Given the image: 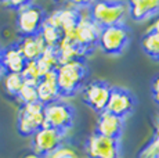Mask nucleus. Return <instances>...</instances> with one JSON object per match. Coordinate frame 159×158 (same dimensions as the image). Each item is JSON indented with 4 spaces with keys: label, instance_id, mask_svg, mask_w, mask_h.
<instances>
[{
    "label": "nucleus",
    "instance_id": "f257e3e1",
    "mask_svg": "<svg viewBox=\"0 0 159 158\" xmlns=\"http://www.w3.org/2000/svg\"><path fill=\"white\" fill-rule=\"evenodd\" d=\"M87 63L82 58H75L62 63L56 68V77L60 99H69L82 92L83 86L89 82Z\"/></svg>",
    "mask_w": 159,
    "mask_h": 158
},
{
    "label": "nucleus",
    "instance_id": "f03ea898",
    "mask_svg": "<svg viewBox=\"0 0 159 158\" xmlns=\"http://www.w3.org/2000/svg\"><path fill=\"white\" fill-rule=\"evenodd\" d=\"M89 16L100 28L126 24L129 18L127 2H90Z\"/></svg>",
    "mask_w": 159,
    "mask_h": 158
},
{
    "label": "nucleus",
    "instance_id": "7ed1b4c3",
    "mask_svg": "<svg viewBox=\"0 0 159 158\" xmlns=\"http://www.w3.org/2000/svg\"><path fill=\"white\" fill-rule=\"evenodd\" d=\"M43 117L46 128H51V129L66 135V132L75 123L76 112L69 101L64 99H58L56 101L44 104Z\"/></svg>",
    "mask_w": 159,
    "mask_h": 158
},
{
    "label": "nucleus",
    "instance_id": "20e7f679",
    "mask_svg": "<svg viewBox=\"0 0 159 158\" xmlns=\"http://www.w3.org/2000/svg\"><path fill=\"white\" fill-rule=\"evenodd\" d=\"M130 28L126 24L101 28L97 46L107 56H120L130 43Z\"/></svg>",
    "mask_w": 159,
    "mask_h": 158
},
{
    "label": "nucleus",
    "instance_id": "39448f33",
    "mask_svg": "<svg viewBox=\"0 0 159 158\" xmlns=\"http://www.w3.org/2000/svg\"><path fill=\"white\" fill-rule=\"evenodd\" d=\"M47 13L44 8L32 2H26L20 10L17 11V31L21 38L35 36L40 32L43 26Z\"/></svg>",
    "mask_w": 159,
    "mask_h": 158
},
{
    "label": "nucleus",
    "instance_id": "423d86ee",
    "mask_svg": "<svg viewBox=\"0 0 159 158\" xmlns=\"http://www.w3.org/2000/svg\"><path fill=\"white\" fill-rule=\"evenodd\" d=\"M43 108L44 105L40 101L21 105L17 121V129L21 136L32 137L39 129L44 126Z\"/></svg>",
    "mask_w": 159,
    "mask_h": 158
},
{
    "label": "nucleus",
    "instance_id": "0eeeda50",
    "mask_svg": "<svg viewBox=\"0 0 159 158\" xmlns=\"http://www.w3.org/2000/svg\"><path fill=\"white\" fill-rule=\"evenodd\" d=\"M64 137H65L64 133L43 126L30 137L33 156L39 158H48L61 146H64Z\"/></svg>",
    "mask_w": 159,
    "mask_h": 158
},
{
    "label": "nucleus",
    "instance_id": "6e6552de",
    "mask_svg": "<svg viewBox=\"0 0 159 158\" xmlns=\"http://www.w3.org/2000/svg\"><path fill=\"white\" fill-rule=\"evenodd\" d=\"M109 93H111V85L108 82L102 79H93L89 81L82 89V101L94 112L100 114L105 111Z\"/></svg>",
    "mask_w": 159,
    "mask_h": 158
},
{
    "label": "nucleus",
    "instance_id": "1a4fd4ad",
    "mask_svg": "<svg viewBox=\"0 0 159 158\" xmlns=\"http://www.w3.org/2000/svg\"><path fill=\"white\" fill-rule=\"evenodd\" d=\"M83 148L87 158H119L120 140L109 139L93 132L86 139Z\"/></svg>",
    "mask_w": 159,
    "mask_h": 158
},
{
    "label": "nucleus",
    "instance_id": "9d476101",
    "mask_svg": "<svg viewBox=\"0 0 159 158\" xmlns=\"http://www.w3.org/2000/svg\"><path fill=\"white\" fill-rule=\"evenodd\" d=\"M136 105L137 99L129 89H125L120 86H111V93H109L105 111L125 119L126 117L133 114V111L136 110Z\"/></svg>",
    "mask_w": 159,
    "mask_h": 158
},
{
    "label": "nucleus",
    "instance_id": "9b49d317",
    "mask_svg": "<svg viewBox=\"0 0 159 158\" xmlns=\"http://www.w3.org/2000/svg\"><path fill=\"white\" fill-rule=\"evenodd\" d=\"M125 129V119L116 117L108 111H102L98 114V119L96 123V130L98 135L109 139L120 140L122 133Z\"/></svg>",
    "mask_w": 159,
    "mask_h": 158
},
{
    "label": "nucleus",
    "instance_id": "f8f14e48",
    "mask_svg": "<svg viewBox=\"0 0 159 158\" xmlns=\"http://www.w3.org/2000/svg\"><path fill=\"white\" fill-rule=\"evenodd\" d=\"M26 58L18 43H11L2 49V65L4 74H21L26 65Z\"/></svg>",
    "mask_w": 159,
    "mask_h": 158
},
{
    "label": "nucleus",
    "instance_id": "ddd939ff",
    "mask_svg": "<svg viewBox=\"0 0 159 158\" xmlns=\"http://www.w3.org/2000/svg\"><path fill=\"white\" fill-rule=\"evenodd\" d=\"M127 7L129 18L137 22L159 16V0H133L127 2Z\"/></svg>",
    "mask_w": 159,
    "mask_h": 158
},
{
    "label": "nucleus",
    "instance_id": "4468645a",
    "mask_svg": "<svg viewBox=\"0 0 159 158\" xmlns=\"http://www.w3.org/2000/svg\"><path fill=\"white\" fill-rule=\"evenodd\" d=\"M36 92H38V100L43 105L60 99L56 71L47 72L39 79V82L36 83Z\"/></svg>",
    "mask_w": 159,
    "mask_h": 158
},
{
    "label": "nucleus",
    "instance_id": "2eb2a0df",
    "mask_svg": "<svg viewBox=\"0 0 159 158\" xmlns=\"http://www.w3.org/2000/svg\"><path fill=\"white\" fill-rule=\"evenodd\" d=\"M17 43L20 46V50L22 51L24 57L26 58V61H36L46 50V44L43 39H42L40 33H38L35 36L21 38Z\"/></svg>",
    "mask_w": 159,
    "mask_h": 158
},
{
    "label": "nucleus",
    "instance_id": "dca6fc26",
    "mask_svg": "<svg viewBox=\"0 0 159 158\" xmlns=\"http://www.w3.org/2000/svg\"><path fill=\"white\" fill-rule=\"evenodd\" d=\"M141 49L151 60L159 63V32L145 31L141 39Z\"/></svg>",
    "mask_w": 159,
    "mask_h": 158
},
{
    "label": "nucleus",
    "instance_id": "f3484780",
    "mask_svg": "<svg viewBox=\"0 0 159 158\" xmlns=\"http://www.w3.org/2000/svg\"><path fill=\"white\" fill-rule=\"evenodd\" d=\"M36 64H38V68H39V71H40L42 77H43L44 74H47V72L56 71V68L60 65L56 49L46 47V50L43 51V54H42V56L36 60Z\"/></svg>",
    "mask_w": 159,
    "mask_h": 158
},
{
    "label": "nucleus",
    "instance_id": "a211bd4d",
    "mask_svg": "<svg viewBox=\"0 0 159 158\" xmlns=\"http://www.w3.org/2000/svg\"><path fill=\"white\" fill-rule=\"evenodd\" d=\"M39 33H40L42 39H43L46 47H50V49H57L61 39H62V32L57 26H54L53 24H50L48 21H44Z\"/></svg>",
    "mask_w": 159,
    "mask_h": 158
},
{
    "label": "nucleus",
    "instance_id": "6ab92c4d",
    "mask_svg": "<svg viewBox=\"0 0 159 158\" xmlns=\"http://www.w3.org/2000/svg\"><path fill=\"white\" fill-rule=\"evenodd\" d=\"M24 79L21 74H4V79H3V85H4L6 93L10 95L11 97L17 99L20 90L24 86Z\"/></svg>",
    "mask_w": 159,
    "mask_h": 158
},
{
    "label": "nucleus",
    "instance_id": "aec40b11",
    "mask_svg": "<svg viewBox=\"0 0 159 158\" xmlns=\"http://www.w3.org/2000/svg\"><path fill=\"white\" fill-rule=\"evenodd\" d=\"M21 77H22L25 83L30 85H36L39 82V79L42 78V74L38 68V64L36 61H28L24 68V71L21 72Z\"/></svg>",
    "mask_w": 159,
    "mask_h": 158
},
{
    "label": "nucleus",
    "instance_id": "412c9836",
    "mask_svg": "<svg viewBox=\"0 0 159 158\" xmlns=\"http://www.w3.org/2000/svg\"><path fill=\"white\" fill-rule=\"evenodd\" d=\"M17 100L21 101V105L39 101L38 100V92H36V85L24 83L22 89L20 90V93H18V96H17Z\"/></svg>",
    "mask_w": 159,
    "mask_h": 158
},
{
    "label": "nucleus",
    "instance_id": "4be33fe9",
    "mask_svg": "<svg viewBox=\"0 0 159 158\" xmlns=\"http://www.w3.org/2000/svg\"><path fill=\"white\" fill-rule=\"evenodd\" d=\"M137 158H159V137L154 135L151 142L139 153Z\"/></svg>",
    "mask_w": 159,
    "mask_h": 158
},
{
    "label": "nucleus",
    "instance_id": "5701e85b",
    "mask_svg": "<svg viewBox=\"0 0 159 158\" xmlns=\"http://www.w3.org/2000/svg\"><path fill=\"white\" fill-rule=\"evenodd\" d=\"M48 158H78V157H76V153L71 147L64 144V146H61L57 151H54Z\"/></svg>",
    "mask_w": 159,
    "mask_h": 158
},
{
    "label": "nucleus",
    "instance_id": "b1692460",
    "mask_svg": "<svg viewBox=\"0 0 159 158\" xmlns=\"http://www.w3.org/2000/svg\"><path fill=\"white\" fill-rule=\"evenodd\" d=\"M151 96L155 104L159 105V74L155 75L154 79L151 81Z\"/></svg>",
    "mask_w": 159,
    "mask_h": 158
},
{
    "label": "nucleus",
    "instance_id": "393cba45",
    "mask_svg": "<svg viewBox=\"0 0 159 158\" xmlns=\"http://www.w3.org/2000/svg\"><path fill=\"white\" fill-rule=\"evenodd\" d=\"M26 2H0V6L6 8H10L13 11H18Z\"/></svg>",
    "mask_w": 159,
    "mask_h": 158
},
{
    "label": "nucleus",
    "instance_id": "a878e982",
    "mask_svg": "<svg viewBox=\"0 0 159 158\" xmlns=\"http://www.w3.org/2000/svg\"><path fill=\"white\" fill-rule=\"evenodd\" d=\"M147 31H151V32H159V16L157 17V20L152 22V25L149 26Z\"/></svg>",
    "mask_w": 159,
    "mask_h": 158
},
{
    "label": "nucleus",
    "instance_id": "bb28decb",
    "mask_svg": "<svg viewBox=\"0 0 159 158\" xmlns=\"http://www.w3.org/2000/svg\"><path fill=\"white\" fill-rule=\"evenodd\" d=\"M154 135L159 137V115L157 117V119H155V133Z\"/></svg>",
    "mask_w": 159,
    "mask_h": 158
},
{
    "label": "nucleus",
    "instance_id": "cd10ccee",
    "mask_svg": "<svg viewBox=\"0 0 159 158\" xmlns=\"http://www.w3.org/2000/svg\"><path fill=\"white\" fill-rule=\"evenodd\" d=\"M2 75H4V72H3V65H2V47H0V78H2Z\"/></svg>",
    "mask_w": 159,
    "mask_h": 158
},
{
    "label": "nucleus",
    "instance_id": "c85d7f7f",
    "mask_svg": "<svg viewBox=\"0 0 159 158\" xmlns=\"http://www.w3.org/2000/svg\"><path fill=\"white\" fill-rule=\"evenodd\" d=\"M26 158H39V157H36V156H33V154H32V156H28Z\"/></svg>",
    "mask_w": 159,
    "mask_h": 158
}]
</instances>
